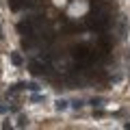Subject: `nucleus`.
<instances>
[{
  "label": "nucleus",
  "instance_id": "1",
  "mask_svg": "<svg viewBox=\"0 0 130 130\" xmlns=\"http://www.w3.org/2000/svg\"><path fill=\"white\" fill-rule=\"evenodd\" d=\"M56 108H59V111H65V108H67V102H65V100H56Z\"/></svg>",
  "mask_w": 130,
  "mask_h": 130
},
{
  "label": "nucleus",
  "instance_id": "2",
  "mask_svg": "<svg viewBox=\"0 0 130 130\" xmlns=\"http://www.w3.org/2000/svg\"><path fill=\"white\" fill-rule=\"evenodd\" d=\"M11 59H13V63H15V65H20V63H22V59H20V54H13Z\"/></svg>",
  "mask_w": 130,
  "mask_h": 130
},
{
  "label": "nucleus",
  "instance_id": "3",
  "mask_svg": "<svg viewBox=\"0 0 130 130\" xmlns=\"http://www.w3.org/2000/svg\"><path fill=\"white\" fill-rule=\"evenodd\" d=\"M26 124H28V117L22 115V117H20V126H26Z\"/></svg>",
  "mask_w": 130,
  "mask_h": 130
},
{
  "label": "nucleus",
  "instance_id": "4",
  "mask_svg": "<svg viewBox=\"0 0 130 130\" xmlns=\"http://www.w3.org/2000/svg\"><path fill=\"white\" fill-rule=\"evenodd\" d=\"M72 104H74L76 108H80V106H83V100H74V102H72Z\"/></svg>",
  "mask_w": 130,
  "mask_h": 130
}]
</instances>
